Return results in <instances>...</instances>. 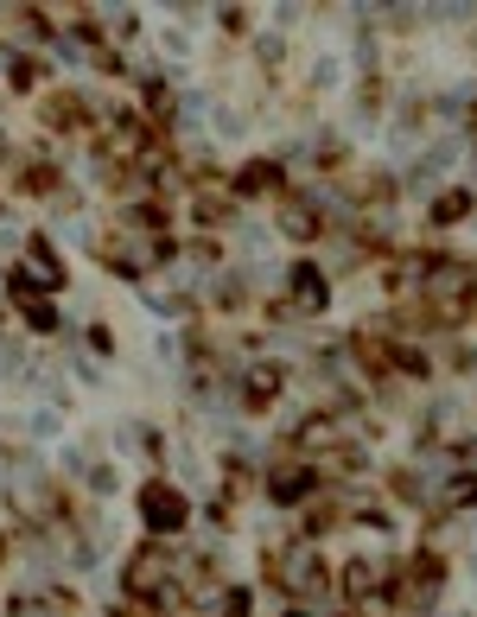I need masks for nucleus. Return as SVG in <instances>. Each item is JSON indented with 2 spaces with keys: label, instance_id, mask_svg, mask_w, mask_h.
<instances>
[{
  "label": "nucleus",
  "instance_id": "nucleus-1",
  "mask_svg": "<svg viewBox=\"0 0 477 617\" xmlns=\"http://www.w3.org/2000/svg\"><path fill=\"white\" fill-rule=\"evenodd\" d=\"M141 509H147V528H153V534L185 528V497H178L172 484H147V491H141Z\"/></svg>",
  "mask_w": 477,
  "mask_h": 617
},
{
  "label": "nucleus",
  "instance_id": "nucleus-2",
  "mask_svg": "<svg viewBox=\"0 0 477 617\" xmlns=\"http://www.w3.org/2000/svg\"><path fill=\"white\" fill-rule=\"evenodd\" d=\"M439 579H446V567H439L433 554H421V561H414V573H401V586H395V592H401L407 604H433Z\"/></svg>",
  "mask_w": 477,
  "mask_h": 617
},
{
  "label": "nucleus",
  "instance_id": "nucleus-3",
  "mask_svg": "<svg viewBox=\"0 0 477 617\" xmlns=\"http://www.w3.org/2000/svg\"><path fill=\"white\" fill-rule=\"evenodd\" d=\"M376 586H382V567H376V561H351L344 592H351V598H376Z\"/></svg>",
  "mask_w": 477,
  "mask_h": 617
},
{
  "label": "nucleus",
  "instance_id": "nucleus-4",
  "mask_svg": "<svg viewBox=\"0 0 477 617\" xmlns=\"http://www.w3.org/2000/svg\"><path fill=\"white\" fill-rule=\"evenodd\" d=\"M306 484H312V471H274V477H267L274 503H299V497H306Z\"/></svg>",
  "mask_w": 477,
  "mask_h": 617
},
{
  "label": "nucleus",
  "instance_id": "nucleus-5",
  "mask_svg": "<svg viewBox=\"0 0 477 617\" xmlns=\"http://www.w3.org/2000/svg\"><path fill=\"white\" fill-rule=\"evenodd\" d=\"M274 185H281V172L267 166V160H255V166L236 172V191H274Z\"/></svg>",
  "mask_w": 477,
  "mask_h": 617
},
{
  "label": "nucleus",
  "instance_id": "nucleus-6",
  "mask_svg": "<svg viewBox=\"0 0 477 617\" xmlns=\"http://www.w3.org/2000/svg\"><path fill=\"white\" fill-rule=\"evenodd\" d=\"M293 293H299V306H306V312H318V306H325V281H318V267H299V274H293Z\"/></svg>",
  "mask_w": 477,
  "mask_h": 617
},
{
  "label": "nucleus",
  "instance_id": "nucleus-7",
  "mask_svg": "<svg viewBox=\"0 0 477 617\" xmlns=\"http://www.w3.org/2000/svg\"><path fill=\"white\" fill-rule=\"evenodd\" d=\"M464 211H471V197H464V191H446V197L433 204V217H439V223H458Z\"/></svg>",
  "mask_w": 477,
  "mask_h": 617
},
{
  "label": "nucleus",
  "instance_id": "nucleus-8",
  "mask_svg": "<svg viewBox=\"0 0 477 617\" xmlns=\"http://www.w3.org/2000/svg\"><path fill=\"white\" fill-rule=\"evenodd\" d=\"M281 388V376L274 369H261V376H248V401H267V395H274Z\"/></svg>",
  "mask_w": 477,
  "mask_h": 617
},
{
  "label": "nucleus",
  "instance_id": "nucleus-9",
  "mask_svg": "<svg viewBox=\"0 0 477 617\" xmlns=\"http://www.w3.org/2000/svg\"><path fill=\"white\" fill-rule=\"evenodd\" d=\"M446 503L458 509V503H477V477H452V491H446Z\"/></svg>",
  "mask_w": 477,
  "mask_h": 617
},
{
  "label": "nucleus",
  "instance_id": "nucleus-10",
  "mask_svg": "<svg viewBox=\"0 0 477 617\" xmlns=\"http://www.w3.org/2000/svg\"><path fill=\"white\" fill-rule=\"evenodd\" d=\"M287 236H318V217L312 211H287Z\"/></svg>",
  "mask_w": 477,
  "mask_h": 617
},
{
  "label": "nucleus",
  "instance_id": "nucleus-11",
  "mask_svg": "<svg viewBox=\"0 0 477 617\" xmlns=\"http://www.w3.org/2000/svg\"><path fill=\"white\" fill-rule=\"evenodd\" d=\"M45 121H57V127H71V121H77V102H71V96H57V102L45 109Z\"/></svg>",
  "mask_w": 477,
  "mask_h": 617
},
{
  "label": "nucleus",
  "instance_id": "nucleus-12",
  "mask_svg": "<svg viewBox=\"0 0 477 617\" xmlns=\"http://www.w3.org/2000/svg\"><path fill=\"white\" fill-rule=\"evenodd\" d=\"M223 617H248V592H230L223 598Z\"/></svg>",
  "mask_w": 477,
  "mask_h": 617
}]
</instances>
